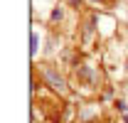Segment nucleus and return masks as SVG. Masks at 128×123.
<instances>
[{"label":"nucleus","instance_id":"nucleus-1","mask_svg":"<svg viewBox=\"0 0 128 123\" xmlns=\"http://www.w3.org/2000/svg\"><path fill=\"white\" fill-rule=\"evenodd\" d=\"M42 74H44V81H47V84L54 89V91H59V94L66 91V84H64V79L59 76L54 69H49V66H47V69H42Z\"/></svg>","mask_w":128,"mask_h":123},{"label":"nucleus","instance_id":"nucleus-2","mask_svg":"<svg viewBox=\"0 0 128 123\" xmlns=\"http://www.w3.org/2000/svg\"><path fill=\"white\" fill-rule=\"evenodd\" d=\"M30 42H32V49H30V52H32V54H37V32H32V34H30Z\"/></svg>","mask_w":128,"mask_h":123},{"label":"nucleus","instance_id":"nucleus-3","mask_svg":"<svg viewBox=\"0 0 128 123\" xmlns=\"http://www.w3.org/2000/svg\"><path fill=\"white\" fill-rule=\"evenodd\" d=\"M104 2H111V0H104Z\"/></svg>","mask_w":128,"mask_h":123}]
</instances>
